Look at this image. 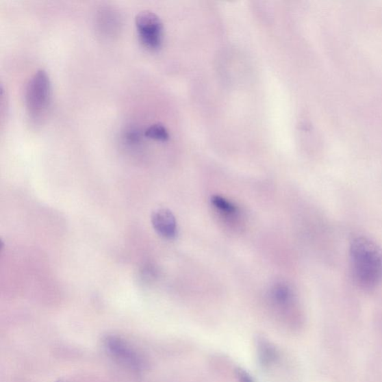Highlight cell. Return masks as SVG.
Returning a JSON list of instances; mask_svg holds the SVG:
<instances>
[{"mask_svg": "<svg viewBox=\"0 0 382 382\" xmlns=\"http://www.w3.org/2000/svg\"><path fill=\"white\" fill-rule=\"evenodd\" d=\"M259 354L262 363L268 364L276 359L277 352L268 342H262L259 346Z\"/></svg>", "mask_w": 382, "mask_h": 382, "instance_id": "11", "label": "cell"}, {"mask_svg": "<svg viewBox=\"0 0 382 382\" xmlns=\"http://www.w3.org/2000/svg\"><path fill=\"white\" fill-rule=\"evenodd\" d=\"M104 344L107 352L127 367L137 371L144 368L143 359L125 340L117 336H107Z\"/></svg>", "mask_w": 382, "mask_h": 382, "instance_id": "4", "label": "cell"}, {"mask_svg": "<svg viewBox=\"0 0 382 382\" xmlns=\"http://www.w3.org/2000/svg\"><path fill=\"white\" fill-rule=\"evenodd\" d=\"M271 295L272 301L281 306L288 305L292 298V290L284 284H277L274 286Z\"/></svg>", "mask_w": 382, "mask_h": 382, "instance_id": "7", "label": "cell"}, {"mask_svg": "<svg viewBox=\"0 0 382 382\" xmlns=\"http://www.w3.org/2000/svg\"><path fill=\"white\" fill-rule=\"evenodd\" d=\"M136 26L140 44L148 51H159L164 39V27L160 16L151 11L140 12L136 16Z\"/></svg>", "mask_w": 382, "mask_h": 382, "instance_id": "3", "label": "cell"}, {"mask_svg": "<svg viewBox=\"0 0 382 382\" xmlns=\"http://www.w3.org/2000/svg\"><path fill=\"white\" fill-rule=\"evenodd\" d=\"M238 377L242 382H253L252 379L247 375V373L240 370L238 373Z\"/></svg>", "mask_w": 382, "mask_h": 382, "instance_id": "12", "label": "cell"}, {"mask_svg": "<svg viewBox=\"0 0 382 382\" xmlns=\"http://www.w3.org/2000/svg\"><path fill=\"white\" fill-rule=\"evenodd\" d=\"M121 16L112 7H103L98 11L96 26L101 35L105 38H113L118 35L121 29Z\"/></svg>", "mask_w": 382, "mask_h": 382, "instance_id": "5", "label": "cell"}, {"mask_svg": "<svg viewBox=\"0 0 382 382\" xmlns=\"http://www.w3.org/2000/svg\"><path fill=\"white\" fill-rule=\"evenodd\" d=\"M123 142L129 148H138L142 142L143 135L139 129L129 127L123 131L122 135Z\"/></svg>", "mask_w": 382, "mask_h": 382, "instance_id": "8", "label": "cell"}, {"mask_svg": "<svg viewBox=\"0 0 382 382\" xmlns=\"http://www.w3.org/2000/svg\"><path fill=\"white\" fill-rule=\"evenodd\" d=\"M153 227L157 234L164 238L172 240L177 235V222L175 216L167 209L154 211L151 216Z\"/></svg>", "mask_w": 382, "mask_h": 382, "instance_id": "6", "label": "cell"}, {"mask_svg": "<svg viewBox=\"0 0 382 382\" xmlns=\"http://www.w3.org/2000/svg\"><path fill=\"white\" fill-rule=\"evenodd\" d=\"M351 256L354 277L364 288L377 287L382 281V250L371 240L360 237L353 240Z\"/></svg>", "mask_w": 382, "mask_h": 382, "instance_id": "1", "label": "cell"}, {"mask_svg": "<svg viewBox=\"0 0 382 382\" xmlns=\"http://www.w3.org/2000/svg\"><path fill=\"white\" fill-rule=\"evenodd\" d=\"M211 201L216 209L224 214L232 215L238 212V207L233 203L220 196H212Z\"/></svg>", "mask_w": 382, "mask_h": 382, "instance_id": "10", "label": "cell"}, {"mask_svg": "<svg viewBox=\"0 0 382 382\" xmlns=\"http://www.w3.org/2000/svg\"><path fill=\"white\" fill-rule=\"evenodd\" d=\"M51 99V82L44 70H39L30 78L25 94L29 118L38 123L44 118Z\"/></svg>", "mask_w": 382, "mask_h": 382, "instance_id": "2", "label": "cell"}, {"mask_svg": "<svg viewBox=\"0 0 382 382\" xmlns=\"http://www.w3.org/2000/svg\"><path fill=\"white\" fill-rule=\"evenodd\" d=\"M144 136L157 141H168L170 138L169 132L161 123L153 124L144 131Z\"/></svg>", "mask_w": 382, "mask_h": 382, "instance_id": "9", "label": "cell"}]
</instances>
